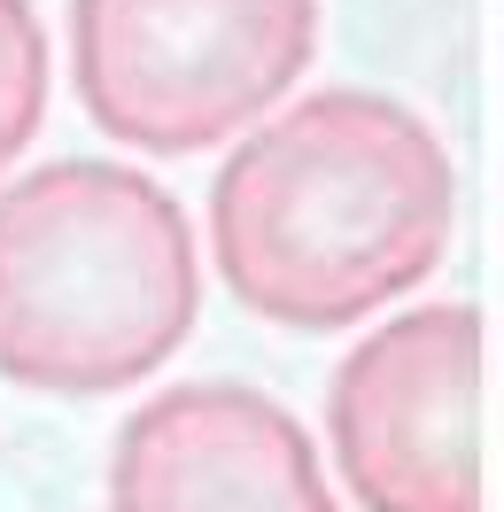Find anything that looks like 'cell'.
I'll use <instances>...</instances> for the list:
<instances>
[{"label": "cell", "mask_w": 504, "mask_h": 512, "mask_svg": "<svg viewBox=\"0 0 504 512\" xmlns=\"http://www.w3.org/2000/svg\"><path fill=\"white\" fill-rule=\"evenodd\" d=\"M318 55V0H70L78 109L132 156H202L272 117Z\"/></svg>", "instance_id": "3"}, {"label": "cell", "mask_w": 504, "mask_h": 512, "mask_svg": "<svg viewBox=\"0 0 504 512\" xmlns=\"http://www.w3.org/2000/svg\"><path fill=\"white\" fill-rule=\"evenodd\" d=\"M458 163L396 94L326 86L241 132L210 187V264L264 326L334 334L411 295L450 249Z\"/></svg>", "instance_id": "1"}, {"label": "cell", "mask_w": 504, "mask_h": 512, "mask_svg": "<svg viewBox=\"0 0 504 512\" xmlns=\"http://www.w3.org/2000/svg\"><path fill=\"white\" fill-rule=\"evenodd\" d=\"M202 311V249L171 194L101 156L0 187V381L117 396L179 357Z\"/></svg>", "instance_id": "2"}, {"label": "cell", "mask_w": 504, "mask_h": 512, "mask_svg": "<svg viewBox=\"0 0 504 512\" xmlns=\"http://www.w3.org/2000/svg\"><path fill=\"white\" fill-rule=\"evenodd\" d=\"M47 117V32L32 0H0V171L32 148Z\"/></svg>", "instance_id": "6"}, {"label": "cell", "mask_w": 504, "mask_h": 512, "mask_svg": "<svg viewBox=\"0 0 504 512\" xmlns=\"http://www.w3.org/2000/svg\"><path fill=\"white\" fill-rule=\"evenodd\" d=\"M109 512H342L311 427L241 381H179L109 443Z\"/></svg>", "instance_id": "5"}, {"label": "cell", "mask_w": 504, "mask_h": 512, "mask_svg": "<svg viewBox=\"0 0 504 512\" xmlns=\"http://www.w3.org/2000/svg\"><path fill=\"white\" fill-rule=\"evenodd\" d=\"M489 326L473 303H419L334 365L326 443L365 512H489L481 481Z\"/></svg>", "instance_id": "4"}]
</instances>
